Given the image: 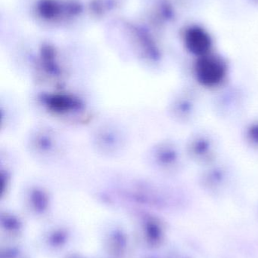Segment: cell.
Here are the masks:
<instances>
[{
    "instance_id": "6da1fadb",
    "label": "cell",
    "mask_w": 258,
    "mask_h": 258,
    "mask_svg": "<svg viewBox=\"0 0 258 258\" xmlns=\"http://www.w3.org/2000/svg\"><path fill=\"white\" fill-rule=\"evenodd\" d=\"M35 239V248L49 257H64L76 240V230L64 221H48Z\"/></svg>"
},
{
    "instance_id": "7a4b0ae2",
    "label": "cell",
    "mask_w": 258,
    "mask_h": 258,
    "mask_svg": "<svg viewBox=\"0 0 258 258\" xmlns=\"http://www.w3.org/2000/svg\"><path fill=\"white\" fill-rule=\"evenodd\" d=\"M132 237L136 248L145 252L158 249L166 237V227L163 221L153 214L137 209L133 212Z\"/></svg>"
},
{
    "instance_id": "3957f363",
    "label": "cell",
    "mask_w": 258,
    "mask_h": 258,
    "mask_svg": "<svg viewBox=\"0 0 258 258\" xmlns=\"http://www.w3.org/2000/svg\"><path fill=\"white\" fill-rule=\"evenodd\" d=\"M99 242L105 258H133L136 248L131 232L122 224L109 221L100 228Z\"/></svg>"
},
{
    "instance_id": "277c9868",
    "label": "cell",
    "mask_w": 258,
    "mask_h": 258,
    "mask_svg": "<svg viewBox=\"0 0 258 258\" xmlns=\"http://www.w3.org/2000/svg\"><path fill=\"white\" fill-rule=\"evenodd\" d=\"M23 206L27 216L37 221L47 220L51 212L49 194L41 187L33 186L23 197Z\"/></svg>"
},
{
    "instance_id": "5b68a950",
    "label": "cell",
    "mask_w": 258,
    "mask_h": 258,
    "mask_svg": "<svg viewBox=\"0 0 258 258\" xmlns=\"http://www.w3.org/2000/svg\"><path fill=\"white\" fill-rule=\"evenodd\" d=\"M24 218L13 211H2L0 215V234L4 243L20 242L25 234Z\"/></svg>"
},
{
    "instance_id": "8992f818",
    "label": "cell",
    "mask_w": 258,
    "mask_h": 258,
    "mask_svg": "<svg viewBox=\"0 0 258 258\" xmlns=\"http://www.w3.org/2000/svg\"><path fill=\"white\" fill-rule=\"evenodd\" d=\"M42 103L48 110L59 114L78 111L82 107L81 101L78 98L65 94L45 95L42 98Z\"/></svg>"
},
{
    "instance_id": "52a82bcc",
    "label": "cell",
    "mask_w": 258,
    "mask_h": 258,
    "mask_svg": "<svg viewBox=\"0 0 258 258\" xmlns=\"http://www.w3.org/2000/svg\"><path fill=\"white\" fill-rule=\"evenodd\" d=\"M187 42L189 48L195 52H204L210 44L209 36L204 31L198 28L189 30L187 35Z\"/></svg>"
},
{
    "instance_id": "ba28073f",
    "label": "cell",
    "mask_w": 258,
    "mask_h": 258,
    "mask_svg": "<svg viewBox=\"0 0 258 258\" xmlns=\"http://www.w3.org/2000/svg\"><path fill=\"white\" fill-rule=\"evenodd\" d=\"M62 258H86L79 253L74 252V251H70L68 254H65Z\"/></svg>"
},
{
    "instance_id": "9c48e42d",
    "label": "cell",
    "mask_w": 258,
    "mask_h": 258,
    "mask_svg": "<svg viewBox=\"0 0 258 258\" xmlns=\"http://www.w3.org/2000/svg\"><path fill=\"white\" fill-rule=\"evenodd\" d=\"M133 258H161L158 257V256L152 255V254H150L148 252L144 253V254H142V253L141 252V254H139L137 257H133Z\"/></svg>"
},
{
    "instance_id": "30bf717a",
    "label": "cell",
    "mask_w": 258,
    "mask_h": 258,
    "mask_svg": "<svg viewBox=\"0 0 258 258\" xmlns=\"http://www.w3.org/2000/svg\"><path fill=\"white\" fill-rule=\"evenodd\" d=\"M25 258H30V257H29V256H28V257H25Z\"/></svg>"
}]
</instances>
